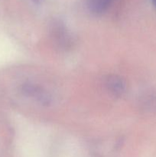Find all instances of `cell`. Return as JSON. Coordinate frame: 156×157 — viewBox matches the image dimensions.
<instances>
[{
    "mask_svg": "<svg viewBox=\"0 0 156 157\" xmlns=\"http://www.w3.org/2000/svg\"><path fill=\"white\" fill-rule=\"evenodd\" d=\"M22 91L24 94L35 98L36 101L44 105H47L50 103V98L48 94L39 86L25 84L22 86Z\"/></svg>",
    "mask_w": 156,
    "mask_h": 157,
    "instance_id": "cell-1",
    "label": "cell"
},
{
    "mask_svg": "<svg viewBox=\"0 0 156 157\" xmlns=\"http://www.w3.org/2000/svg\"><path fill=\"white\" fill-rule=\"evenodd\" d=\"M108 90L116 96H122L125 90V84L123 80L116 75H110L106 80Z\"/></svg>",
    "mask_w": 156,
    "mask_h": 157,
    "instance_id": "cell-2",
    "label": "cell"
},
{
    "mask_svg": "<svg viewBox=\"0 0 156 157\" xmlns=\"http://www.w3.org/2000/svg\"><path fill=\"white\" fill-rule=\"evenodd\" d=\"M114 1L115 0H87V6L93 13L99 15L105 12Z\"/></svg>",
    "mask_w": 156,
    "mask_h": 157,
    "instance_id": "cell-3",
    "label": "cell"
},
{
    "mask_svg": "<svg viewBox=\"0 0 156 157\" xmlns=\"http://www.w3.org/2000/svg\"><path fill=\"white\" fill-rule=\"evenodd\" d=\"M53 30L54 32V35L57 37L58 41H61V44L67 45V43L69 42L70 35L67 32L65 28L62 25H60V23H57V25H54Z\"/></svg>",
    "mask_w": 156,
    "mask_h": 157,
    "instance_id": "cell-4",
    "label": "cell"
},
{
    "mask_svg": "<svg viewBox=\"0 0 156 157\" xmlns=\"http://www.w3.org/2000/svg\"><path fill=\"white\" fill-rule=\"evenodd\" d=\"M151 1H152V3H153V5H154V8L156 9V0H151Z\"/></svg>",
    "mask_w": 156,
    "mask_h": 157,
    "instance_id": "cell-5",
    "label": "cell"
}]
</instances>
